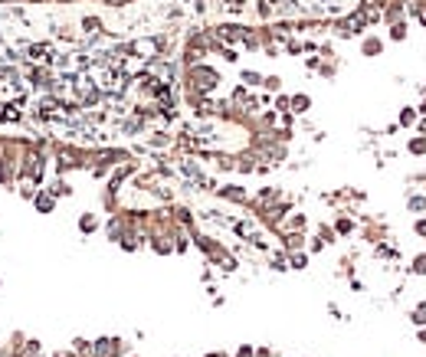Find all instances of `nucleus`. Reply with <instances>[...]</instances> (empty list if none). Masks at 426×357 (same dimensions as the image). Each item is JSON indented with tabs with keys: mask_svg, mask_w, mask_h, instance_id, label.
<instances>
[{
	"mask_svg": "<svg viewBox=\"0 0 426 357\" xmlns=\"http://www.w3.org/2000/svg\"><path fill=\"white\" fill-rule=\"evenodd\" d=\"M390 36H393V40H404V36H406V26H404V23H393V26H390Z\"/></svg>",
	"mask_w": 426,
	"mask_h": 357,
	"instance_id": "obj_21",
	"label": "nucleus"
},
{
	"mask_svg": "<svg viewBox=\"0 0 426 357\" xmlns=\"http://www.w3.org/2000/svg\"><path fill=\"white\" fill-rule=\"evenodd\" d=\"M148 144H151V148H167V144H171V134H164V131H154L151 138H148Z\"/></svg>",
	"mask_w": 426,
	"mask_h": 357,
	"instance_id": "obj_12",
	"label": "nucleus"
},
{
	"mask_svg": "<svg viewBox=\"0 0 426 357\" xmlns=\"http://www.w3.org/2000/svg\"><path fill=\"white\" fill-rule=\"evenodd\" d=\"M46 190H49V194L56 197V200H59V197H72V184H69V180H66L63 174H59V177H56L53 184L46 187Z\"/></svg>",
	"mask_w": 426,
	"mask_h": 357,
	"instance_id": "obj_5",
	"label": "nucleus"
},
{
	"mask_svg": "<svg viewBox=\"0 0 426 357\" xmlns=\"http://www.w3.org/2000/svg\"><path fill=\"white\" fill-rule=\"evenodd\" d=\"M331 229H335V233H338V236H348L351 229H354V223H351L348 217H341V220H338V223H335V226H331Z\"/></svg>",
	"mask_w": 426,
	"mask_h": 357,
	"instance_id": "obj_14",
	"label": "nucleus"
},
{
	"mask_svg": "<svg viewBox=\"0 0 426 357\" xmlns=\"http://www.w3.org/2000/svg\"><path fill=\"white\" fill-rule=\"evenodd\" d=\"M26 53H30V59H36V63H40V59L46 63V59H49V46H46V43H33Z\"/></svg>",
	"mask_w": 426,
	"mask_h": 357,
	"instance_id": "obj_9",
	"label": "nucleus"
},
{
	"mask_svg": "<svg viewBox=\"0 0 426 357\" xmlns=\"http://www.w3.org/2000/svg\"><path fill=\"white\" fill-rule=\"evenodd\" d=\"M305 246V233H282V249L285 252H298Z\"/></svg>",
	"mask_w": 426,
	"mask_h": 357,
	"instance_id": "obj_7",
	"label": "nucleus"
},
{
	"mask_svg": "<svg viewBox=\"0 0 426 357\" xmlns=\"http://www.w3.org/2000/svg\"><path fill=\"white\" fill-rule=\"evenodd\" d=\"M220 197H223V200H229V203H249V194H246V190H243V187H220L217 190Z\"/></svg>",
	"mask_w": 426,
	"mask_h": 357,
	"instance_id": "obj_3",
	"label": "nucleus"
},
{
	"mask_svg": "<svg viewBox=\"0 0 426 357\" xmlns=\"http://www.w3.org/2000/svg\"><path fill=\"white\" fill-rule=\"evenodd\" d=\"M381 49H383V43L377 36H367V40H364V56H377Z\"/></svg>",
	"mask_w": 426,
	"mask_h": 357,
	"instance_id": "obj_10",
	"label": "nucleus"
},
{
	"mask_svg": "<svg viewBox=\"0 0 426 357\" xmlns=\"http://www.w3.org/2000/svg\"><path fill=\"white\" fill-rule=\"evenodd\" d=\"M33 206H36V213H53L56 210V197L49 194V190H46V187H40V190H36V194H33V200H30Z\"/></svg>",
	"mask_w": 426,
	"mask_h": 357,
	"instance_id": "obj_2",
	"label": "nucleus"
},
{
	"mask_svg": "<svg viewBox=\"0 0 426 357\" xmlns=\"http://www.w3.org/2000/svg\"><path fill=\"white\" fill-rule=\"evenodd\" d=\"M416 233H423V236H426V220H420V223H416Z\"/></svg>",
	"mask_w": 426,
	"mask_h": 357,
	"instance_id": "obj_24",
	"label": "nucleus"
},
{
	"mask_svg": "<svg viewBox=\"0 0 426 357\" xmlns=\"http://www.w3.org/2000/svg\"><path fill=\"white\" fill-rule=\"evenodd\" d=\"M410 210H426V200L423 197H410Z\"/></svg>",
	"mask_w": 426,
	"mask_h": 357,
	"instance_id": "obj_22",
	"label": "nucleus"
},
{
	"mask_svg": "<svg viewBox=\"0 0 426 357\" xmlns=\"http://www.w3.org/2000/svg\"><path fill=\"white\" fill-rule=\"evenodd\" d=\"M275 112H279V115H289V95L275 98Z\"/></svg>",
	"mask_w": 426,
	"mask_h": 357,
	"instance_id": "obj_20",
	"label": "nucleus"
},
{
	"mask_svg": "<svg viewBox=\"0 0 426 357\" xmlns=\"http://www.w3.org/2000/svg\"><path fill=\"white\" fill-rule=\"evenodd\" d=\"M272 269L275 272H285V269H289V252H275V256H272Z\"/></svg>",
	"mask_w": 426,
	"mask_h": 357,
	"instance_id": "obj_13",
	"label": "nucleus"
},
{
	"mask_svg": "<svg viewBox=\"0 0 426 357\" xmlns=\"http://www.w3.org/2000/svg\"><path fill=\"white\" fill-rule=\"evenodd\" d=\"M184 86L194 89V92H200V95H210V92L220 86V72L210 69V66H203V63H194V66H187Z\"/></svg>",
	"mask_w": 426,
	"mask_h": 357,
	"instance_id": "obj_1",
	"label": "nucleus"
},
{
	"mask_svg": "<svg viewBox=\"0 0 426 357\" xmlns=\"http://www.w3.org/2000/svg\"><path fill=\"white\" fill-rule=\"evenodd\" d=\"M308 109H312V98H308V95H289V112H295V115H305Z\"/></svg>",
	"mask_w": 426,
	"mask_h": 357,
	"instance_id": "obj_8",
	"label": "nucleus"
},
{
	"mask_svg": "<svg viewBox=\"0 0 426 357\" xmlns=\"http://www.w3.org/2000/svg\"><path fill=\"white\" fill-rule=\"evenodd\" d=\"M0 289H3V282H0Z\"/></svg>",
	"mask_w": 426,
	"mask_h": 357,
	"instance_id": "obj_25",
	"label": "nucleus"
},
{
	"mask_svg": "<svg viewBox=\"0 0 426 357\" xmlns=\"http://www.w3.org/2000/svg\"><path fill=\"white\" fill-rule=\"evenodd\" d=\"M82 30H86V33H98V30H102V20H98V17H86V20H82Z\"/></svg>",
	"mask_w": 426,
	"mask_h": 357,
	"instance_id": "obj_16",
	"label": "nucleus"
},
{
	"mask_svg": "<svg viewBox=\"0 0 426 357\" xmlns=\"http://www.w3.org/2000/svg\"><path fill=\"white\" fill-rule=\"evenodd\" d=\"M262 89H266V92H279V89H282V79L279 76H266L262 79Z\"/></svg>",
	"mask_w": 426,
	"mask_h": 357,
	"instance_id": "obj_15",
	"label": "nucleus"
},
{
	"mask_svg": "<svg viewBox=\"0 0 426 357\" xmlns=\"http://www.w3.org/2000/svg\"><path fill=\"white\" fill-rule=\"evenodd\" d=\"M413 321H416V325H426V302H420L413 308Z\"/></svg>",
	"mask_w": 426,
	"mask_h": 357,
	"instance_id": "obj_18",
	"label": "nucleus"
},
{
	"mask_svg": "<svg viewBox=\"0 0 426 357\" xmlns=\"http://www.w3.org/2000/svg\"><path fill=\"white\" fill-rule=\"evenodd\" d=\"M413 272H420V275H426V256H420V259L413 262Z\"/></svg>",
	"mask_w": 426,
	"mask_h": 357,
	"instance_id": "obj_23",
	"label": "nucleus"
},
{
	"mask_svg": "<svg viewBox=\"0 0 426 357\" xmlns=\"http://www.w3.org/2000/svg\"><path fill=\"white\" fill-rule=\"evenodd\" d=\"M400 125H406V128L416 125V109H404V112H400Z\"/></svg>",
	"mask_w": 426,
	"mask_h": 357,
	"instance_id": "obj_17",
	"label": "nucleus"
},
{
	"mask_svg": "<svg viewBox=\"0 0 426 357\" xmlns=\"http://www.w3.org/2000/svg\"><path fill=\"white\" fill-rule=\"evenodd\" d=\"M282 223H285V233H305V226H308L305 213H289Z\"/></svg>",
	"mask_w": 426,
	"mask_h": 357,
	"instance_id": "obj_4",
	"label": "nucleus"
},
{
	"mask_svg": "<svg viewBox=\"0 0 426 357\" xmlns=\"http://www.w3.org/2000/svg\"><path fill=\"white\" fill-rule=\"evenodd\" d=\"M243 86H246V89L262 86V76H259V72H252V69H243Z\"/></svg>",
	"mask_w": 426,
	"mask_h": 357,
	"instance_id": "obj_11",
	"label": "nucleus"
},
{
	"mask_svg": "<svg viewBox=\"0 0 426 357\" xmlns=\"http://www.w3.org/2000/svg\"><path fill=\"white\" fill-rule=\"evenodd\" d=\"M410 154H426V138H413V141H410Z\"/></svg>",
	"mask_w": 426,
	"mask_h": 357,
	"instance_id": "obj_19",
	"label": "nucleus"
},
{
	"mask_svg": "<svg viewBox=\"0 0 426 357\" xmlns=\"http://www.w3.org/2000/svg\"><path fill=\"white\" fill-rule=\"evenodd\" d=\"M98 229V217L95 213H79V233H82V236H92V233H95Z\"/></svg>",
	"mask_w": 426,
	"mask_h": 357,
	"instance_id": "obj_6",
	"label": "nucleus"
}]
</instances>
